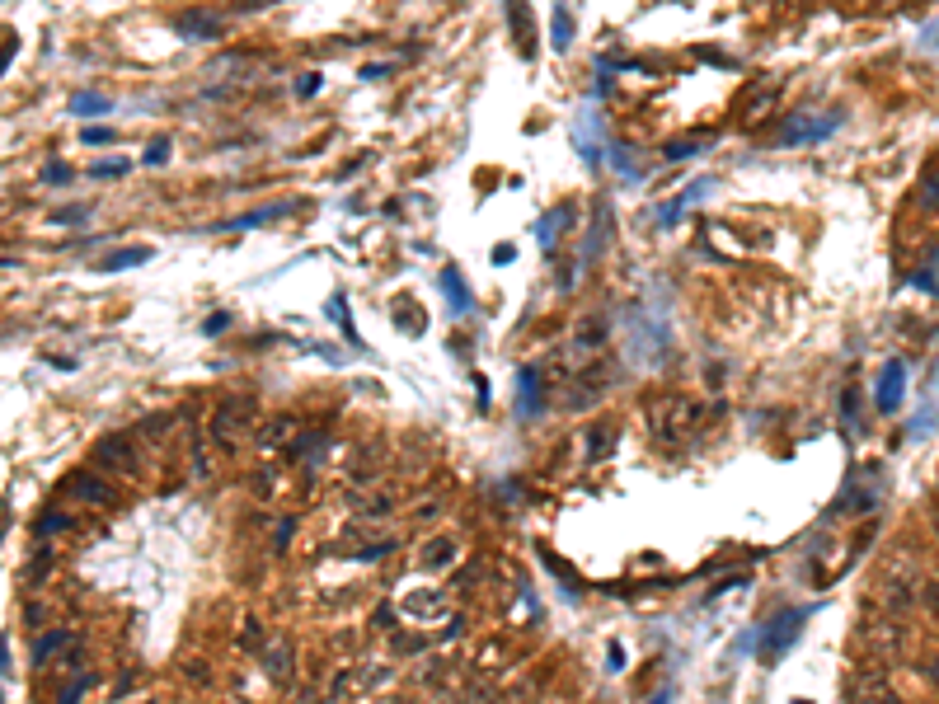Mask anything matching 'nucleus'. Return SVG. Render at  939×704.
<instances>
[{
    "label": "nucleus",
    "mask_w": 939,
    "mask_h": 704,
    "mask_svg": "<svg viewBox=\"0 0 939 704\" xmlns=\"http://www.w3.org/2000/svg\"><path fill=\"white\" fill-rule=\"evenodd\" d=\"M606 442H611V432H606V428H592V432H587V451H592V460L606 456Z\"/></svg>",
    "instance_id": "f704fd0d"
},
{
    "label": "nucleus",
    "mask_w": 939,
    "mask_h": 704,
    "mask_svg": "<svg viewBox=\"0 0 939 704\" xmlns=\"http://www.w3.org/2000/svg\"><path fill=\"white\" fill-rule=\"evenodd\" d=\"M442 291H447V306H451V315H465L470 310V287H465V277H461V268H442Z\"/></svg>",
    "instance_id": "dca6fc26"
},
{
    "label": "nucleus",
    "mask_w": 939,
    "mask_h": 704,
    "mask_svg": "<svg viewBox=\"0 0 939 704\" xmlns=\"http://www.w3.org/2000/svg\"><path fill=\"white\" fill-rule=\"evenodd\" d=\"M43 179H47V184H66V179H71V169H66V165H47Z\"/></svg>",
    "instance_id": "79ce46f5"
},
{
    "label": "nucleus",
    "mask_w": 939,
    "mask_h": 704,
    "mask_svg": "<svg viewBox=\"0 0 939 704\" xmlns=\"http://www.w3.org/2000/svg\"><path fill=\"white\" fill-rule=\"evenodd\" d=\"M123 451H127V437H104L94 456H99V465H108V470H132V460H127Z\"/></svg>",
    "instance_id": "5701e85b"
},
{
    "label": "nucleus",
    "mask_w": 939,
    "mask_h": 704,
    "mask_svg": "<svg viewBox=\"0 0 939 704\" xmlns=\"http://www.w3.org/2000/svg\"><path fill=\"white\" fill-rule=\"evenodd\" d=\"M62 643H66V634H62V629H57V634H43V639H38V648H33V662L43 667V662L52 658V653H62Z\"/></svg>",
    "instance_id": "7c9ffc66"
},
{
    "label": "nucleus",
    "mask_w": 939,
    "mask_h": 704,
    "mask_svg": "<svg viewBox=\"0 0 939 704\" xmlns=\"http://www.w3.org/2000/svg\"><path fill=\"white\" fill-rule=\"evenodd\" d=\"M85 686H90L85 676H76V681H66V690H62V700H57V704H76V700H80V690H85Z\"/></svg>",
    "instance_id": "58836bf2"
},
{
    "label": "nucleus",
    "mask_w": 939,
    "mask_h": 704,
    "mask_svg": "<svg viewBox=\"0 0 939 704\" xmlns=\"http://www.w3.org/2000/svg\"><path fill=\"white\" fill-rule=\"evenodd\" d=\"M695 151H700V141H672L662 155H667V160H691Z\"/></svg>",
    "instance_id": "c9c22d12"
},
{
    "label": "nucleus",
    "mask_w": 939,
    "mask_h": 704,
    "mask_svg": "<svg viewBox=\"0 0 939 704\" xmlns=\"http://www.w3.org/2000/svg\"><path fill=\"white\" fill-rule=\"evenodd\" d=\"M324 310H329V320H334L343 334H348V343H353V348H362V338H357V329H353V315H348V301H343V291H334Z\"/></svg>",
    "instance_id": "393cba45"
},
{
    "label": "nucleus",
    "mask_w": 939,
    "mask_h": 704,
    "mask_svg": "<svg viewBox=\"0 0 939 704\" xmlns=\"http://www.w3.org/2000/svg\"><path fill=\"white\" fill-rule=\"evenodd\" d=\"M902 395H907V362L893 357L888 367L878 371V390H874L878 414H897V409H902Z\"/></svg>",
    "instance_id": "9d476101"
},
{
    "label": "nucleus",
    "mask_w": 939,
    "mask_h": 704,
    "mask_svg": "<svg viewBox=\"0 0 939 704\" xmlns=\"http://www.w3.org/2000/svg\"><path fill=\"white\" fill-rule=\"evenodd\" d=\"M498 503H522V484H498Z\"/></svg>",
    "instance_id": "a19ab883"
},
{
    "label": "nucleus",
    "mask_w": 939,
    "mask_h": 704,
    "mask_svg": "<svg viewBox=\"0 0 939 704\" xmlns=\"http://www.w3.org/2000/svg\"><path fill=\"white\" fill-rule=\"evenodd\" d=\"M921 597H925V573L916 564H911L907 554H897L893 564L883 568V582H878V611L883 615H911L916 606H921Z\"/></svg>",
    "instance_id": "f03ea898"
},
{
    "label": "nucleus",
    "mask_w": 939,
    "mask_h": 704,
    "mask_svg": "<svg viewBox=\"0 0 939 704\" xmlns=\"http://www.w3.org/2000/svg\"><path fill=\"white\" fill-rule=\"evenodd\" d=\"M921 207L925 212H939V160L921 174Z\"/></svg>",
    "instance_id": "bb28decb"
},
{
    "label": "nucleus",
    "mask_w": 939,
    "mask_h": 704,
    "mask_svg": "<svg viewBox=\"0 0 939 704\" xmlns=\"http://www.w3.org/2000/svg\"><path fill=\"white\" fill-rule=\"evenodd\" d=\"M292 531H296L292 521H282V526H278V550H287V540H292Z\"/></svg>",
    "instance_id": "a18cd8bd"
},
{
    "label": "nucleus",
    "mask_w": 939,
    "mask_h": 704,
    "mask_svg": "<svg viewBox=\"0 0 939 704\" xmlns=\"http://www.w3.org/2000/svg\"><path fill=\"white\" fill-rule=\"evenodd\" d=\"M461 559V545L451 536H437V540H428L423 545V554H418V568H447V564H456Z\"/></svg>",
    "instance_id": "2eb2a0df"
},
{
    "label": "nucleus",
    "mask_w": 939,
    "mask_h": 704,
    "mask_svg": "<svg viewBox=\"0 0 939 704\" xmlns=\"http://www.w3.org/2000/svg\"><path fill=\"white\" fill-rule=\"evenodd\" d=\"M569 43H573V15L564 5H555V10H550V47H555V52H569Z\"/></svg>",
    "instance_id": "4be33fe9"
},
{
    "label": "nucleus",
    "mask_w": 939,
    "mask_h": 704,
    "mask_svg": "<svg viewBox=\"0 0 939 704\" xmlns=\"http://www.w3.org/2000/svg\"><path fill=\"white\" fill-rule=\"evenodd\" d=\"M508 19L517 38H522V52H531V15H526V5H508Z\"/></svg>",
    "instance_id": "c756f323"
},
{
    "label": "nucleus",
    "mask_w": 939,
    "mask_h": 704,
    "mask_svg": "<svg viewBox=\"0 0 939 704\" xmlns=\"http://www.w3.org/2000/svg\"><path fill=\"white\" fill-rule=\"evenodd\" d=\"M606 240H611V202L597 198V207H592V240H587L583 259H597L601 249H606Z\"/></svg>",
    "instance_id": "4468645a"
},
{
    "label": "nucleus",
    "mask_w": 939,
    "mask_h": 704,
    "mask_svg": "<svg viewBox=\"0 0 939 704\" xmlns=\"http://www.w3.org/2000/svg\"><path fill=\"white\" fill-rule=\"evenodd\" d=\"M108 94H94V90H85V94H76L71 99V113H80V118H90V113H108Z\"/></svg>",
    "instance_id": "cd10ccee"
},
{
    "label": "nucleus",
    "mask_w": 939,
    "mask_h": 704,
    "mask_svg": "<svg viewBox=\"0 0 939 704\" xmlns=\"http://www.w3.org/2000/svg\"><path fill=\"white\" fill-rule=\"evenodd\" d=\"M601 352H606V334H601L597 324H587V334H573L569 343H555V348L545 352L540 376H550V381H559V385L583 381V371L597 367Z\"/></svg>",
    "instance_id": "f257e3e1"
},
{
    "label": "nucleus",
    "mask_w": 939,
    "mask_h": 704,
    "mask_svg": "<svg viewBox=\"0 0 939 704\" xmlns=\"http://www.w3.org/2000/svg\"><path fill=\"white\" fill-rule=\"evenodd\" d=\"M569 221H573V207H569V202H564V207H555V212H550V216H540V226H536V240H540V245H545V249H555V245H559V235H564V226H569Z\"/></svg>",
    "instance_id": "a211bd4d"
},
{
    "label": "nucleus",
    "mask_w": 939,
    "mask_h": 704,
    "mask_svg": "<svg viewBox=\"0 0 939 704\" xmlns=\"http://www.w3.org/2000/svg\"><path fill=\"white\" fill-rule=\"evenodd\" d=\"M287 212H296V202H268L259 212H245V216H235V221H226L221 230H254V226H263V221H278V216H287Z\"/></svg>",
    "instance_id": "f3484780"
},
{
    "label": "nucleus",
    "mask_w": 939,
    "mask_h": 704,
    "mask_svg": "<svg viewBox=\"0 0 939 704\" xmlns=\"http://www.w3.org/2000/svg\"><path fill=\"white\" fill-rule=\"evenodd\" d=\"M353 512L357 517H385V512H395V493H353Z\"/></svg>",
    "instance_id": "412c9836"
},
{
    "label": "nucleus",
    "mask_w": 939,
    "mask_h": 704,
    "mask_svg": "<svg viewBox=\"0 0 939 704\" xmlns=\"http://www.w3.org/2000/svg\"><path fill=\"white\" fill-rule=\"evenodd\" d=\"M155 249L151 245H132V249H118V254H108L104 263H99V273H123V268H137V263H151Z\"/></svg>",
    "instance_id": "aec40b11"
},
{
    "label": "nucleus",
    "mask_w": 939,
    "mask_h": 704,
    "mask_svg": "<svg viewBox=\"0 0 939 704\" xmlns=\"http://www.w3.org/2000/svg\"><path fill=\"white\" fill-rule=\"evenodd\" d=\"M127 169H132V160H99V165H90V174L94 179H118Z\"/></svg>",
    "instance_id": "2f4dec72"
},
{
    "label": "nucleus",
    "mask_w": 939,
    "mask_h": 704,
    "mask_svg": "<svg viewBox=\"0 0 939 704\" xmlns=\"http://www.w3.org/2000/svg\"><path fill=\"white\" fill-rule=\"evenodd\" d=\"M268 667H273L278 676H287L292 672V653H287V648H282V653H268Z\"/></svg>",
    "instance_id": "ea45409f"
},
{
    "label": "nucleus",
    "mask_w": 939,
    "mask_h": 704,
    "mask_svg": "<svg viewBox=\"0 0 939 704\" xmlns=\"http://www.w3.org/2000/svg\"><path fill=\"white\" fill-rule=\"evenodd\" d=\"M80 221H90V207H62V212H52V226H80Z\"/></svg>",
    "instance_id": "473e14b6"
},
{
    "label": "nucleus",
    "mask_w": 939,
    "mask_h": 704,
    "mask_svg": "<svg viewBox=\"0 0 939 704\" xmlns=\"http://www.w3.org/2000/svg\"><path fill=\"white\" fill-rule=\"evenodd\" d=\"M512 254H517L512 245H493V263H512Z\"/></svg>",
    "instance_id": "c03bdc74"
},
{
    "label": "nucleus",
    "mask_w": 939,
    "mask_h": 704,
    "mask_svg": "<svg viewBox=\"0 0 939 704\" xmlns=\"http://www.w3.org/2000/svg\"><path fill=\"white\" fill-rule=\"evenodd\" d=\"M385 71H390V66H385V62H376V66H362V80H376V76H385Z\"/></svg>",
    "instance_id": "49530a36"
},
{
    "label": "nucleus",
    "mask_w": 939,
    "mask_h": 704,
    "mask_svg": "<svg viewBox=\"0 0 939 704\" xmlns=\"http://www.w3.org/2000/svg\"><path fill=\"white\" fill-rule=\"evenodd\" d=\"M320 85H324V80H320V71H306V76L296 80V94H301V99H310V94L320 90Z\"/></svg>",
    "instance_id": "4c0bfd02"
},
{
    "label": "nucleus",
    "mask_w": 939,
    "mask_h": 704,
    "mask_svg": "<svg viewBox=\"0 0 939 704\" xmlns=\"http://www.w3.org/2000/svg\"><path fill=\"white\" fill-rule=\"evenodd\" d=\"M808 615H813V606H789V611L770 615V625L761 629V662H780L794 648V639H799V629L808 625Z\"/></svg>",
    "instance_id": "39448f33"
},
{
    "label": "nucleus",
    "mask_w": 939,
    "mask_h": 704,
    "mask_svg": "<svg viewBox=\"0 0 939 704\" xmlns=\"http://www.w3.org/2000/svg\"><path fill=\"white\" fill-rule=\"evenodd\" d=\"M850 700L855 704H907V695L897 690V681L883 672V667H874V672L850 676Z\"/></svg>",
    "instance_id": "0eeeda50"
},
{
    "label": "nucleus",
    "mask_w": 939,
    "mask_h": 704,
    "mask_svg": "<svg viewBox=\"0 0 939 704\" xmlns=\"http://www.w3.org/2000/svg\"><path fill=\"white\" fill-rule=\"evenodd\" d=\"M80 141H85V146H108V141H113V127H85Z\"/></svg>",
    "instance_id": "e433bc0d"
},
{
    "label": "nucleus",
    "mask_w": 939,
    "mask_h": 704,
    "mask_svg": "<svg viewBox=\"0 0 939 704\" xmlns=\"http://www.w3.org/2000/svg\"><path fill=\"white\" fill-rule=\"evenodd\" d=\"M573 146L583 151L587 169L601 165V151H606V146H601V118H597V113H583V118L573 123Z\"/></svg>",
    "instance_id": "9b49d317"
},
{
    "label": "nucleus",
    "mask_w": 939,
    "mask_h": 704,
    "mask_svg": "<svg viewBox=\"0 0 939 704\" xmlns=\"http://www.w3.org/2000/svg\"><path fill=\"white\" fill-rule=\"evenodd\" d=\"M212 437L226 446V451H240V446H245V437H249V404L245 399H226V404L216 409Z\"/></svg>",
    "instance_id": "6e6552de"
},
{
    "label": "nucleus",
    "mask_w": 939,
    "mask_h": 704,
    "mask_svg": "<svg viewBox=\"0 0 939 704\" xmlns=\"http://www.w3.org/2000/svg\"><path fill=\"white\" fill-rule=\"evenodd\" d=\"M296 432V418H273L263 432V456H278V446H287V437Z\"/></svg>",
    "instance_id": "a878e982"
},
{
    "label": "nucleus",
    "mask_w": 939,
    "mask_h": 704,
    "mask_svg": "<svg viewBox=\"0 0 939 704\" xmlns=\"http://www.w3.org/2000/svg\"><path fill=\"white\" fill-rule=\"evenodd\" d=\"M395 704H404V700H395Z\"/></svg>",
    "instance_id": "8fccbe9b"
},
{
    "label": "nucleus",
    "mask_w": 939,
    "mask_h": 704,
    "mask_svg": "<svg viewBox=\"0 0 939 704\" xmlns=\"http://www.w3.org/2000/svg\"><path fill=\"white\" fill-rule=\"evenodd\" d=\"M864 643H869V653L874 658H902L907 653V625L897 620V615H869V625H864V634H860Z\"/></svg>",
    "instance_id": "423d86ee"
},
{
    "label": "nucleus",
    "mask_w": 939,
    "mask_h": 704,
    "mask_svg": "<svg viewBox=\"0 0 939 704\" xmlns=\"http://www.w3.org/2000/svg\"><path fill=\"white\" fill-rule=\"evenodd\" d=\"M841 127V113H822V118H808V113H794L785 127H780V146H803V141H827Z\"/></svg>",
    "instance_id": "1a4fd4ad"
},
{
    "label": "nucleus",
    "mask_w": 939,
    "mask_h": 704,
    "mask_svg": "<svg viewBox=\"0 0 939 704\" xmlns=\"http://www.w3.org/2000/svg\"><path fill=\"white\" fill-rule=\"evenodd\" d=\"M606 155H611V165H616L625 179H639V165H634V151H630V146L611 141V146H606Z\"/></svg>",
    "instance_id": "c85d7f7f"
},
{
    "label": "nucleus",
    "mask_w": 939,
    "mask_h": 704,
    "mask_svg": "<svg viewBox=\"0 0 939 704\" xmlns=\"http://www.w3.org/2000/svg\"><path fill=\"white\" fill-rule=\"evenodd\" d=\"M648 704H667V695H658V700H648Z\"/></svg>",
    "instance_id": "09e8293b"
},
{
    "label": "nucleus",
    "mask_w": 939,
    "mask_h": 704,
    "mask_svg": "<svg viewBox=\"0 0 939 704\" xmlns=\"http://www.w3.org/2000/svg\"><path fill=\"white\" fill-rule=\"evenodd\" d=\"M648 428L662 446H681L700 428V404L691 395H658L648 404Z\"/></svg>",
    "instance_id": "20e7f679"
},
{
    "label": "nucleus",
    "mask_w": 939,
    "mask_h": 704,
    "mask_svg": "<svg viewBox=\"0 0 939 704\" xmlns=\"http://www.w3.org/2000/svg\"><path fill=\"white\" fill-rule=\"evenodd\" d=\"M165 160H170V137H155L146 146V165H165Z\"/></svg>",
    "instance_id": "72a5a7b5"
},
{
    "label": "nucleus",
    "mask_w": 939,
    "mask_h": 704,
    "mask_svg": "<svg viewBox=\"0 0 939 704\" xmlns=\"http://www.w3.org/2000/svg\"><path fill=\"white\" fill-rule=\"evenodd\" d=\"M66 489H71V498H76V503L113 507V489H108L104 479H94V475H71V479H66Z\"/></svg>",
    "instance_id": "ddd939ff"
},
{
    "label": "nucleus",
    "mask_w": 939,
    "mask_h": 704,
    "mask_svg": "<svg viewBox=\"0 0 939 704\" xmlns=\"http://www.w3.org/2000/svg\"><path fill=\"white\" fill-rule=\"evenodd\" d=\"M625 352H630L639 367H658L667 357V320L658 310L630 306L625 310Z\"/></svg>",
    "instance_id": "7ed1b4c3"
},
{
    "label": "nucleus",
    "mask_w": 939,
    "mask_h": 704,
    "mask_svg": "<svg viewBox=\"0 0 939 704\" xmlns=\"http://www.w3.org/2000/svg\"><path fill=\"white\" fill-rule=\"evenodd\" d=\"M775 104V85H756L752 94H747V104H742V123H761V113Z\"/></svg>",
    "instance_id": "b1692460"
},
{
    "label": "nucleus",
    "mask_w": 939,
    "mask_h": 704,
    "mask_svg": "<svg viewBox=\"0 0 939 704\" xmlns=\"http://www.w3.org/2000/svg\"><path fill=\"white\" fill-rule=\"evenodd\" d=\"M226 324H231V315H226V310H221V315H212V320L202 324V329H207V334H221V329H226Z\"/></svg>",
    "instance_id": "37998d69"
},
{
    "label": "nucleus",
    "mask_w": 939,
    "mask_h": 704,
    "mask_svg": "<svg viewBox=\"0 0 939 704\" xmlns=\"http://www.w3.org/2000/svg\"><path fill=\"white\" fill-rule=\"evenodd\" d=\"M930 676H935V681H939V662H930Z\"/></svg>",
    "instance_id": "de8ad7c7"
},
{
    "label": "nucleus",
    "mask_w": 939,
    "mask_h": 704,
    "mask_svg": "<svg viewBox=\"0 0 939 704\" xmlns=\"http://www.w3.org/2000/svg\"><path fill=\"white\" fill-rule=\"evenodd\" d=\"M174 29L184 33V38H212V33L221 29V19L207 15V10H188V15L174 19Z\"/></svg>",
    "instance_id": "6ab92c4d"
},
{
    "label": "nucleus",
    "mask_w": 939,
    "mask_h": 704,
    "mask_svg": "<svg viewBox=\"0 0 939 704\" xmlns=\"http://www.w3.org/2000/svg\"><path fill=\"white\" fill-rule=\"evenodd\" d=\"M540 409H545V395H540V371L536 367H522V371H517V414L536 418Z\"/></svg>",
    "instance_id": "f8f14e48"
}]
</instances>
